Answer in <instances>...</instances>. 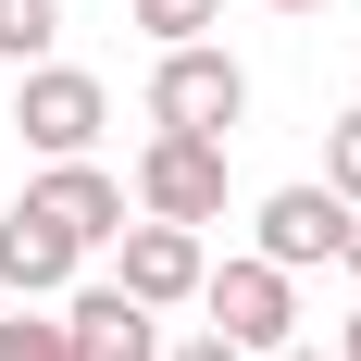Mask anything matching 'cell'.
I'll use <instances>...</instances> for the list:
<instances>
[{
	"label": "cell",
	"mask_w": 361,
	"mask_h": 361,
	"mask_svg": "<svg viewBox=\"0 0 361 361\" xmlns=\"http://www.w3.org/2000/svg\"><path fill=\"white\" fill-rule=\"evenodd\" d=\"M336 262H349V274H361V212H349V237H336Z\"/></svg>",
	"instance_id": "15"
},
{
	"label": "cell",
	"mask_w": 361,
	"mask_h": 361,
	"mask_svg": "<svg viewBox=\"0 0 361 361\" xmlns=\"http://www.w3.org/2000/svg\"><path fill=\"white\" fill-rule=\"evenodd\" d=\"M237 112H250V63L212 50V37H187L149 63V125H175V137H237Z\"/></svg>",
	"instance_id": "1"
},
{
	"label": "cell",
	"mask_w": 361,
	"mask_h": 361,
	"mask_svg": "<svg viewBox=\"0 0 361 361\" xmlns=\"http://www.w3.org/2000/svg\"><path fill=\"white\" fill-rule=\"evenodd\" d=\"M13 125H25L37 162H87V149H100V125H112V100H100V75H75V63H25Z\"/></svg>",
	"instance_id": "4"
},
{
	"label": "cell",
	"mask_w": 361,
	"mask_h": 361,
	"mask_svg": "<svg viewBox=\"0 0 361 361\" xmlns=\"http://www.w3.org/2000/svg\"><path fill=\"white\" fill-rule=\"evenodd\" d=\"M112 250H125V274H112V287L137 299V312H175V299H200V274H212V250H200V224H125V237H112Z\"/></svg>",
	"instance_id": "5"
},
{
	"label": "cell",
	"mask_w": 361,
	"mask_h": 361,
	"mask_svg": "<svg viewBox=\"0 0 361 361\" xmlns=\"http://www.w3.org/2000/svg\"><path fill=\"white\" fill-rule=\"evenodd\" d=\"M324 187H336V200L361 212V100H349V112L324 125Z\"/></svg>",
	"instance_id": "13"
},
{
	"label": "cell",
	"mask_w": 361,
	"mask_h": 361,
	"mask_svg": "<svg viewBox=\"0 0 361 361\" xmlns=\"http://www.w3.org/2000/svg\"><path fill=\"white\" fill-rule=\"evenodd\" d=\"M37 212L63 224L75 250H112L125 224H137V200H125V175H100V162H37V187H25Z\"/></svg>",
	"instance_id": "6"
},
{
	"label": "cell",
	"mask_w": 361,
	"mask_h": 361,
	"mask_svg": "<svg viewBox=\"0 0 361 361\" xmlns=\"http://www.w3.org/2000/svg\"><path fill=\"white\" fill-rule=\"evenodd\" d=\"M63 324L87 361H162V324H149L125 287H63Z\"/></svg>",
	"instance_id": "9"
},
{
	"label": "cell",
	"mask_w": 361,
	"mask_h": 361,
	"mask_svg": "<svg viewBox=\"0 0 361 361\" xmlns=\"http://www.w3.org/2000/svg\"><path fill=\"white\" fill-rule=\"evenodd\" d=\"M262 361H336V349H299V336H287V349H262Z\"/></svg>",
	"instance_id": "17"
},
{
	"label": "cell",
	"mask_w": 361,
	"mask_h": 361,
	"mask_svg": "<svg viewBox=\"0 0 361 361\" xmlns=\"http://www.w3.org/2000/svg\"><path fill=\"white\" fill-rule=\"evenodd\" d=\"M75 262H87V250L37 212V200H25V212H0V287H13V299H63V287H75Z\"/></svg>",
	"instance_id": "8"
},
{
	"label": "cell",
	"mask_w": 361,
	"mask_h": 361,
	"mask_svg": "<svg viewBox=\"0 0 361 361\" xmlns=\"http://www.w3.org/2000/svg\"><path fill=\"white\" fill-rule=\"evenodd\" d=\"M0 361H87V349H75V324L50 312V299H13V324H0Z\"/></svg>",
	"instance_id": "10"
},
{
	"label": "cell",
	"mask_w": 361,
	"mask_h": 361,
	"mask_svg": "<svg viewBox=\"0 0 361 361\" xmlns=\"http://www.w3.org/2000/svg\"><path fill=\"white\" fill-rule=\"evenodd\" d=\"M224 25V0H137V37L149 50H187V37H212Z\"/></svg>",
	"instance_id": "11"
},
{
	"label": "cell",
	"mask_w": 361,
	"mask_h": 361,
	"mask_svg": "<svg viewBox=\"0 0 361 361\" xmlns=\"http://www.w3.org/2000/svg\"><path fill=\"white\" fill-rule=\"evenodd\" d=\"M274 13H324V0H274Z\"/></svg>",
	"instance_id": "18"
},
{
	"label": "cell",
	"mask_w": 361,
	"mask_h": 361,
	"mask_svg": "<svg viewBox=\"0 0 361 361\" xmlns=\"http://www.w3.org/2000/svg\"><path fill=\"white\" fill-rule=\"evenodd\" d=\"M125 200H137L149 224H212V212H224V137H175V125H149Z\"/></svg>",
	"instance_id": "3"
},
{
	"label": "cell",
	"mask_w": 361,
	"mask_h": 361,
	"mask_svg": "<svg viewBox=\"0 0 361 361\" xmlns=\"http://www.w3.org/2000/svg\"><path fill=\"white\" fill-rule=\"evenodd\" d=\"M63 37V0H0V63H37Z\"/></svg>",
	"instance_id": "12"
},
{
	"label": "cell",
	"mask_w": 361,
	"mask_h": 361,
	"mask_svg": "<svg viewBox=\"0 0 361 361\" xmlns=\"http://www.w3.org/2000/svg\"><path fill=\"white\" fill-rule=\"evenodd\" d=\"M200 312H212V336H237L250 361L299 336V287H287V262H262V250L212 262V274H200Z\"/></svg>",
	"instance_id": "2"
},
{
	"label": "cell",
	"mask_w": 361,
	"mask_h": 361,
	"mask_svg": "<svg viewBox=\"0 0 361 361\" xmlns=\"http://www.w3.org/2000/svg\"><path fill=\"white\" fill-rule=\"evenodd\" d=\"M336 237H349V200H336V187H274V200L250 212V250H262V262H287V274L336 262Z\"/></svg>",
	"instance_id": "7"
},
{
	"label": "cell",
	"mask_w": 361,
	"mask_h": 361,
	"mask_svg": "<svg viewBox=\"0 0 361 361\" xmlns=\"http://www.w3.org/2000/svg\"><path fill=\"white\" fill-rule=\"evenodd\" d=\"M162 361H250V349H237V336H212V324H200V336H187V349H162Z\"/></svg>",
	"instance_id": "14"
},
{
	"label": "cell",
	"mask_w": 361,
	"mask_h": 361,
	"mask_svg": "<svg viewBox=\"0 0 361 361\" xmlns=\"http://www.w3.org/2000/svg\"><path fill=\"white\" fill-rule=\"evenodd\" d=\"M336 361H361V312H349V324H336Z\"/></svg>",
	"instance_id": "16"
}]
</instances>
